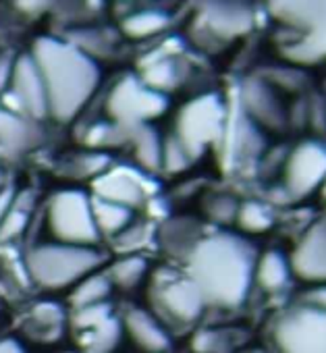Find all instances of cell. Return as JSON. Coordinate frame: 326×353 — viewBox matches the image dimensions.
Segmentation results:
<instances>
[{"label":"cell","mask_w":326,"mask_h":353,"mask_svg":"<svg viewBox=\"0 0 326 353\" xmlns=\"http://www.w3.org/2000/svg\"><path fill=\"white\" fill-rule=\"evenodd\" d=\"M258 250L239 233H206L185 260V274L198 285L206 305L239 307L254 287Z\"/></svg>","instance_id":"6da1fadb"},{"label":"cell","mask_w":326,"mask_h":353,"mask_svg":"<svg viewBox=\"0 0 326 353\" xmlns=\"http://www.w3.org/2000/svg\"><path fill=\"white\" fill-rule=\"evenodd\" d=\"M30 54L44 79L50 117L59 123L73 121L98 90L96 61L81 46L52 36L38 38Z\"/></svg>","instance_id":"7a4b0ae2"},{"label":"cell","mask_w":326,"mask_h":353,"mask_svg":"<svg viewBox=\"0 0 326 353\" xmlns=\"http://www.w3.org/2000/svg\"><path fill=\"white\" fill-rule=\"evenodd\" d=\"M270 353H326V287H307L276 312Z\"/></svg>","instance_id":"3957f363"},{"label":"cell","mask_w":326,"mask_h":353,"mask_svg":"<svg viewBox=\"0 0 326 353\" xmlns=\"http://www.w3.org/2000/svg\"><path fill=\"white\" fill-rule=\"evenodd\" d=\"M104 262L106 256L94 245H71L61 241L40 243L26 256L32 281L50 291L75 287Z\"/></svg>","instance_id":"277c9868"},{"label":"cell","mask_w":326,"mask_h":353,"mask_svg":"<svg viewBox=\"0 0 326 353\" xmlns=\"http://www.w3.org/2000/svg\"><path fill=\"white\" fill-rule=\"evenodd\" d=\"M227 123L229 110L223 98L218 94H202L179 110L173 137L196 162L210 148L223 141Z\"/></svg>","instance_id":"5b68a950"},{"label":"cell","mask_w":326,"mask_h":353,"mask_svg":"<svg viewBox=\"0 0 326 353\" xmlns=\"http://www.w3.org/2000/svg\"><path fill=\"white\" fill-rule=\"evenodd\" d=\"M152 314L169 326H192L206 312V299L198 285L185 274L162 268L152 279Z\"/></svg>","instance_id":"8992f818"},{"label":"cell","mask_w":326,"mask_h":353,"mask_svg":"<svg viewBox=\"0 0 326 353\" xmlns=\"http://www.w3.org/2000/svg\"><path fill=\"white\" fill-rule=\"evenodd\" d=\"M46 221L52 237L71 245H96L100 233L94 221L92 194L81 190H61L50 196Z\"/></svg>","instance_id":"52a82bcc"},{"label":"cell","mask_w":326,"mask_h":353,"mask_svg":"<svg viewBox=\"0 0 326 353\" xmlns=\"http://www.w3.org/2000/svg\"><path fill=\"white\" fill-rule=\"evenodd\" d=\"M169 108L167 94L152 90L143 79L123 77L114 83L106 98V112L110 123L123 129H135L150 125Z\"/></svg>","instance_id":"ba28073f"},{"label":"cell","mask_w":326,"mask_h":353,"mask_svg":"<svg viewBox=\"0 0 326 353\" xmlns=\"http://www.w3.org/2000/svg\"><path fill=\"white\" fill-rule=\"evenodd\" d=\"M326 181V141L303 139L283 160L281 192L291 202L307 200Z\"/></svg>","instance_id":"9c48e42d"},{"label":"cell","mask_w":326,"mask_h":353,"mask_svg":"<svg viewBox=\"0 0 326 353\" xmlns=\"http://www.w3.org/2000/svg\"><path fill=\"white\" fill-rule=\"evenodd\" d=\"M272 13L281 23L303 34L293 50L297 59L326 54V0H272Z\"/></svg>","instance_id":"30bf717a"},{"label":"cell","mask_w":326,"mask_h":353,"mask_svg":"<svg viewBox=\"0 0 326 353\" xmlns=\"http://www.w3.org/2000/svg\"><path fill=\"white\" fill-rule=\"evenodd\" d=\"M156 192H158V183L152 179L150 172L129 164H110L92 181L94 198L121 204L133 212L150 204Z\"/></svg>","instance_id":"8fae6325"},{"label":"cell","mask_w":326,"mask_h":353,"mask_svg":"<svg viewBox=\"0 0 326 353\" xmlns=\"http://www.w3.org/2000/svg\"><path fill=\"white\" fill-rule=\"evenodd\" d=\"M7 85H9V96L15 102L11 110H17L34 121L50 117L44 79L32 54H23L13 63Z\"/></svg>","instance_id":"7c38bea8"},{"label":"cell","mask_w":326,"mask_h":353,"mask_svg":"<svg viewBox=\"0 0 326 353\" xmlns=\"http://www.w3.org/2000/svg\"><path fill=\"white\" fill-rule=\"evenodd\" d=\"M289 260L297 281L307 287H326V216L303 231Z\"/></svg>","instance_id":"4fadbf2b"},{"label":"cell","mask_w":326,"mask_h":353,"mask_svg":"<svg viewBox=\"0 0 326 353\" xmlns=\"http://www.w3.org/2000/svg\"><path fill=\"white\" fill-rule=\"evenodd\" d=\"M125 334L141 353H167L171 349V330L150 310L131 307L121 318Z\"/></svg>","instance_id":"5bb4252c"},{"label":"cell","mask_w":326,"mask_h":353,"mask_svg":"<svg viewBox=\"0 0 326 353\" xmlns=\"http://www.w3.org/2000/svg\"><path fill=\"white\" fill-rule=\"evenodd\" d=\"M206 235L202 223L194 216H169L156 229V241L173 258L187 260L196 245Z\"/></svg>","instance_id":"9a60e30c"},{"label":"cell","mask_w":326,"mask_h":353,"mask_svg":"<svg viewBox=\"0 0 326 353\" xmlns=\"http://www.w3.org/2000/svg\"><path fill=\"white\" fill-rule=\"evenodd\" d=\"M42 139L44 131L38 121L11 108H0V150L3 152L19 156L38 148Z\"/></svg>","instance_id":"2e32d148"},{"label":"cell","mask_w":326,"mask_h":353,"mask_svg":"<svg viewBox=\"0 0 326 353\" xmlns=\"http://www.w3.org/2000/svg\"><path fill=\"white\" fill-rule=\"evenodd\" d=\"M243 114L264 129H283L287 123L285 108L276 94L262 81H247L241 94Z\"/></svg>","instance_id":"e0dca14e"},{"label":"cell","mask_w":326,"mask_h":353,"mask_svg":"<svg viewBox=\"0 0 326 353\" xmlns=\"http://www.w3.org/2000/svg\"><path fill=\"white\" fill-rule=\"evenodd\" d=\"M69 316L65 307L57 301L44 299L30 307L21 322V330L28 339L36 343H57L67 328Z\"/></svg>","instance_id":"ac0fdd59"},{"label":"cell","mask_w":326,"mask_h":353,"mask_svg":"<svg viewBox=\"0 0 326 353\" xmlns=\"http://www.w3.org/2000/svg\"><path fill=\"white\" fill-rule=\"evenodd\" d=\"M293 268L287 254L281 250H266L258 254L256 270H254V285L260 287L264 293H281L293 281Z\"/></svg>","instance_id":"d6986e66"},{"label":"cell","mask_w":326,"mask_h":353,"mask_svg":"<svg viewBox=\"0 0 326 353\" xmlns=\"http://www.w3.org/2000/svg\"><path fill=\"white\" fill-rule=\"evenodd\" d=\"M204 19L206 26L221 38H235L243 34L252 23L249 9L239 3H229V0L210 3L204 11Z\"/></svg>","instance_id":"ffe728a7"},{"label":"cell","mask_w":326,"mask_h":353,"mask_svg":"<svg viewBox=\"0 0 326 353\" xmlns=\"http://www.w3.org/2000/svg\"><path fill=\"white\" fill-rule=\"evenodd\" d=\"M129 143L133 145L135 166L150 174L162 170V143H165V139L158 135V131L152 125L131 129Z\"/></svg>","instance_id":"44dd1931"},{"label":"cell","mask_w":326,"mask_h":353,"mask_svg":"<svg viewBox=\"0 0 326 353\" xmlns=\"http://www.w3.org/2000/svg\"><path fill=\"white\" fill-rule=\"evenodd\" d=\"M123 322L119 316H110L108 320L100 322L98 326L79 332V341L83 351L88 353H114L121 339H123Z\"/></svg>","instance_id":"7402d4cb"},{"label":"cell","mask_w":326,"mask_h":353,"mask_svg":"<svg viewBox=\"0 0 326 353\" xmlns=\"http://www.w3.org/2000/svg\"><path fill=\"white\" fill-rule=\"evenodd\" d=\"M92 208H94V221L100 237L114 239L123 229H127L133 223V210L121 204H112L92 196Z\"/></svg>","instance_id":"603a6c76"},{"label":"cell","mask_w":326,"mask_h":353,"mask_svg":"<svg viewBox=\"0 0 326 353\" xmlns=\"http://www.w3.org/2000/svg\"><path fill=\"white\" fill-rule=\"evenodd\" d=\"M147 270H150V262L143 254H125L110 264L106 274L112 287L131 291L147 276Z\"/></svg>","instance_id":"cb8c5ba5"},{"label":"cell","mask_w":326,"mask_h":353,"mask_svg":"<svg viewBox=\"0 0 326 353\" xmlns=\"http://www.w3.org/2000/svg\"><path fill=\"white\" fill-rule=\"evenodd\" d=\"M235 225L239 227V231L245 237L247 235H262V233H266V231L272 229V225H274V212H272L270 204H266V202L245 200V202L239 204Z\"/></svg>","instance_id":"d4e9b609"},{"label":"cell","mask_w":326,"mask_h":353,"mask_svg":"<svg viewBox=\"0 0 326 353\" xmlns=\"http://www.w3.org/2000/svg\"><path fill=\"white\" fill-rule=\"evenodd\" d=\"M110 293H112V283H110L108 274L96 270V272L88 274L85 279H81L73 287L71 305L75 310H79V307L96 305V303H104V301H108Z\"/></svg>","instance_id":"484cf974"},{"label":"cell","mask_w":326,"mask_h":353,"mask_svg":"<svg viewBox=\"0 0 326 353\" xmlns=\"http://www.w3.org/2000/svg\"><path fill=\"white\" fill-rule=\"evenodd\" d=\"M112 164L110 156L106 152L98 150H85L73 158H69L63 164V174L71 176V179H96L98 174H102L108 166Z\"/></svg>","instance_id":"4316f807"},{"label":"cell","mask_w":326,"mask_h":353,"mask_svg":"<svg viewBox=\"0 0 326 353\" xmlns=\"http://www.w3.org/2000/svg\"><path fill=\"white\" fill-rule=\"evenodd\" d=\"M32 208H34V198L32 194H19L11 206V210L7 212V216L0 223V239L3 241H9V239H15L19 237L26 227L30 225V219H32Z\"/></svg>","instance_id":"83f0119b"},{"label":"cell","mask_w":326,"mask_h":353,"mask_svg":"<svg viewBox=\"0 0 326 353\" xmlns=\"http://www.w3.org/2000/svg\"><path fill=\"white\" fill-rule=\"evenodd\" d=\"M90 150L106 152L108 148H116L123 143H129V129H123L110 121L106 123H96L85 129L83 139H81Z\"/></svg>","instance_id":"f1b7e54d"},{"label":"cell","mask_w":326,"mask_h":353,"mask_svg":"<svg viewBox=\"0 0 326 353\" xmlns=\"http://www.w3.org/2000/svg\"><path fill=\"white\" fill-rule=\"evenodd\" d=\"M169 26V17L160 11H141V13H135L131 17H127L123 21V32L129 36V38H137V40H143V38H150V36H156L160 32H165Z\"/></svg>","instance_id":"f546056e"},{"label":"cell","mask_w":326,"mask_h":353,"mask_svg":"<svg viewBox=\"0 0 326 353\" xmlns=\"http://www.w3.org/2000/svg\"><path fill=\"white\" fill-rule=\"evenodd\" d=\"M156 237V229L152 223H131L127 229H123L112 241L121 256L125 254H141V250Z\"/></svg>","instance_id":"4dcf8cb0"},{"label":"cell","mask_w":326,"mask_h":353,"mask_svg":"<svg viewBox=\"0 0 326 353\" xmlns=\"http://www.w3.org/2000/svg\"><path fill=\"white\" fill-rule=\"evenodd\" d=\"M239 204L241 202L231 194H225V192L210 194L204 200V214L210 223L221 225V227H229V225H235Z\"/></svg>","instance_id":"1f68e13d"},{"label":"cell","mask_w":326,"mask_h":353,"mask_svg":"<svg viewBox=\"0 0 326 353\" xmlns=\"http://www.w3.org/2000/svg\"><path fill=\"white\" fill-rule=\"evenodd\" d=\"M152 90L167 94L169 90H173L179 81V71L175 67V63L171 59H160L152 65L145 67L143 77H141Z\"/></svg>","instance_id":"d6a6232c"},{"label":"cell","mask_w":326,"mask_h":353,"mask_svg":"<svg viewBox=\"0 0 326 353\" xmlns=\"http://www.w3.org/2000/svg\"><path fill=\"white\" fill-rule=\"evenodd\" d=\"M194 164V158L185 152V148L171 135L162 143V170L171 174H179Z\"/></svg>","instance_id":"836d02e7"},{"label":"cell","mask_w":326,"mask_h":353,"mask_svg":"<svg viewBox=\"0 0 326 353\" xmlns=\"http://www.w3.org/2000/svg\"><path fill=\"white\" fill-rule=\"evenodd\" d=\"M110 316H114V310H112L110 301L88 305V307H79V310H75V314L71 318V326L77 332H83V330H90V328L98 326L100 322L108 320Z\"/></svg>","instance_id":"e575fe53"},{"label":"cell","mask_w":326,"mask_h":353,"mask_svg":"<svg viewBox=\"0 0 326 353\" xmlns=\"http://www.w3.org/2000/svg\"><path fill=\"white\" fill-rule=\"evenodd\" d=\"M229 332L225 330H200L192 345L198 353H223L229 347Z\"/></svg>","instance_id":"d590c367"},{"label":"cell","mask_w":326,"mask_h":353,"mask_svg":"<svg viewBox=\"0 0 326 353\" xmlns=\"http://www.w3.org/2000/svg\"><path fill=\"white\" fill-rule=\"evenodd\" d=\"M52 5H54V0H15L17 11L28 17H40L46 11H50Z\"/></svg>","instance_id":"8d00e7d4"},{"label":"cell","mask_w":326,"mask_h":353,"mask_svg":"<svg viewBox=\"0 0 326 353\" xmlns=\"http://www.w3.org/2000/svg\"><path fill=\"white\" fill-rule=\"evenodd\" d=\"M15 198H17V194H15L13 188H5V185L0 188V223H3V219H5L7 212L11 210Z\"/></svg>","instance_id":"74e56055"},{"label":"cell","mask_w":326,"mask_h":353,"mask_svg":"<svg viewBox=\"0 0 326 353\" xmlns=\"http://www.w3.org/2000/svg\"><path fill=\"white\" fill-rule=\"evenodd\" d=\"M0 353H26V349L17 339L5 336V339H0Z\"/></svg>","instance_id":"f35d334b"},{"label":"cell","mask_w":326,"mask_h":353,"mask_svg":"<svg viewBox=\"0 0 326 353\" xmlns=\"http://www.w3.org/2000/svg\"><path fill=\"white\" fill-rule=\"evenodd\" d=\"M11 69H13V63H9L5 57H0V90H3V88L9 83Z\"/></svg>","instance_id":"ab89813d"},{"label":"cell","mask_w":326,"mask_h":353,"mask_svg":"<svg viewBox=\"0 0 326 353\" xmlns=\"http://www.w3.org/2000/svg\"><path fill=\"white\" fill-rule=\"evenodd\" d=\"M5 185V172H3V168H0V188Z\"/></svg>","instance_id":"60d3db41"},{"label":"cell","mask_w":326,"mask_h":353,"mask_svg":"<svg viewBox=\"0 0 326 353\" xmlns=\"http://www.w3.org/2000/svg\"><path fill=\"white\" fill-rule=\"evenodd\" d=\"M252 353H268V351H264V349H256V351H252Z\"/></svg>","instance_id":"b9f144b4"},{"label":"cell","mask_w":326,"mask_h":353,"mask_svg":"<svg viewBox=\"0 0 326 353\" xmlns=\"http://www.w3.org/2000/svg\"><path fill=\"white\" fill-rule=\"evenodd\" d=\"M61 353H77V351H61Z\"/></svg>","instance_id":"7bdbcfd3"}]
</instances>
